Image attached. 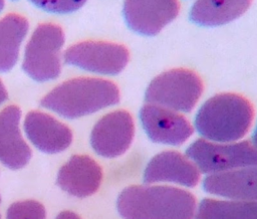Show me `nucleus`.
I'll return each mask as SVG.
<instances>
[{"label":"nucleus","instance_id":"nucleus-27","mask_svg":"<svg viewBox=\"0 0 257 219\" xmlns=\"http://www.w3.org/2000/svg\"><path fill=\"white\" fill-rule=\"evenodd\" d=\"M0 219H1V217H0Z\"/></svg>","mask_w":257,"mask_h":219},{"label":"nucleus","instance_id":"nucleus-7","mask_svg":"<svg viewBox=\"0 0 257 219\" xmlns=\"http://www.w3.org/2000/svg\"><path fill=\"white\" fill-rule=\"evenodd\" d=\"M67 65L104 74L115 75L127 64L130 53L127 48L115 42L85 40L70 45L63 54Z\"/></svg>","mask_w":257,"mask_h":219},{"label":"nucleus","instance_id":"nucleus-6","mask_svg":"<svg viewBox=\"0 0 257 219\" xmlns=\"http://www.w3.org/2000/svg\"><path fill=\"white\" fill-rule=\"evenodd\" d=\"M186 155L205 174L257 166V148L249 141L217 143L199 139L189 146Z\"/></svg>","mask_w":257,"mask_h":219},{"label":"nucleus","instance_id":"nucleus-10","mask_svg":"<svg viewBox=\"0 0 257 219\" xmlns=\"http://www.w3.org/2000/svg\"><path fill=\"white\" fill-rule=\"evenodd\" d=\"M140 120L146 134L155 143L179 146L193 134L185 117L161 105L145 104L140 111Z\"/></svg>","mask_w":257,"mask_h":219},{"label":"nucleus","instance_id":"nucleus-19","mask_svg":"<svg viewBox=\"0 0 257 219\" xmlns=\"http://www.w3.org/2000/svg\"><path fill=\"white\" fill-rule=\"evenodd\" d=\"M44 206L34 200L15 202L7 210L6 219H45Z\"/></svg>","mask_w":257,"mask_h":219},{"label":"nucleus","instance_id":"nucleus-20","mask_svg":"<svg viewBox=\"0 0 257 219\" xmlns=\"http://www.w3.org/2000/svg\"><path fill=\"white\" fill-rule=\"evenodd\" d=\"M40 10L52 14H69L81 8L87 0H28Z\"/></svg>","mask_w":257,"mask_h":219},{"label":"nucleus","instance_id":"nucleus-21","mask_svg":"<svg viewBox=\"0 0 257 219\" xmlns=\"http://www.w3.org/2000/svg\"><path fill=\"white\" fill-rule=\"evenodd\" d=\"M55 219H81L77 214L71 211H62L57 215Z\"/></svg>","mask_w":257,"mask_h":219},{"label":"nucleus","instance_id":"nucleus-2","mask_svg":"<svg viewBox=\"0 0 257 219\" xmlns=\"http://www.w3.org/2000/svg\"><path fill=\"white\" fill-rule=\"evenodd\" d=\"M119 90L112 81L98 77H75L50 90L40 105L65 119H77L114 105Z\"/></svg>","mask_w":257,"mask_h":219},{"label":"nucleus","instance_id":"nucleus-24","mask_svg":"<svg viewBox=\"0 0 257 219\" xmlns=\"http://www.w3.org/2000/svg\"><path fill=\"white\" fill-rule=\"evenodd\" d=\"M4 5H5V2H4V0H0V12L3 10V8H4Z\"/></svg>","mask_w":257,"mask_h":219},{"label":"nucleus","instance_id":"nucleus-18","mask_svg":"<svg viewBox=\"0 0 257 219\" xmlns=\"http://www.w3.org/2000/svg\"><path fill=\"white\" fill-rule=\"evenodd\" d=\"M196 219H257V201L206 198L199 205Z\"/></svg>","mask_w":257,"mask_h":219},{"label":"nucleus","instance_id":"nucleus-11","mask_svg":"<svg viewBox=\"0 0 257 219\" xmlns=\"http://www.w3.org/2000/svg\"><path fill=\"white\" fill-rule=\"evenodd\" d=\"M23 128L32 145L46 154L60 153L72 142L71 130L46 113L29 112L24 119Z\"/></svg>","mask_w":257,"mask_h":219},{"label":"nucleus","instance_id":"nucleus-25","mask_svg":"<svg viewBox=\"0 0 257 219\" xmlns=\"http://www.w3.org/2000/svg\"><path fill=\"white\" fill-rule=\"evenodd\" d=\"M0 202H1V198H0Z\"/></svg>","mask_w":257,"mask_h":219},{"label":"nucleus","instance_id":"nucleus-8","mask_svg":"<svg viewBox=\"0 0 257 219\" xmlns=\"http://www.w3.org/2000/svg\"><path fill=\"white\" fill-rule=\"evenodd\" d=\"M135 135L132 116L123 110L104 115L94 125L90 134L93 151L104 158L122 155L131 146Z\"/></svg>","mask_w":257,"mask_h":219},{"label":"nucleus","instance_id":"nucleus-26","mask_svg":"<svg viewBox=\"0 0 257 219\" xmlns=\"http://www.w3.org/2000/svg\"><path fill=\"white\" fill-rule=\"evenodd\" d=\"M13 1H16V0H13Z\"/></svg>","mask_w":257,"mask_h":219},{"label":"nucleus","instance_id":"nucleus-16","mask_svg":"<svg viewBox=\"0 0 257 219\" xmlns=\"http://www.w3.org/2000/svg\"><path fill=\"white\" fill-rule=\"evenodd\" d=\"M252 0H196L190 20L197 25L214 27L227 24L244 14Z\"/></svg>","mask_w":257,"mask_h":219},{"label":"nucleus","instance_id":"nucleus-22","mask_svg":"<svg viewBox=\"0 0 257 219\" xmlns=\"http://www.w3.org/2000/svg\"><path fill=\"white\" fill-rule=\"evenodd\" d=\"M8 98V93H7V90L2 82V80L0 79V105Z\"/></svg>","mask_w":257,"mask_h":219},{"label":"nucleus","instance_id":"nucleus-17","mask_svg":"<svg viewBox=\"0 0 257 219\" xmlns=\"http://www.w3.org/2000/svg\"><path fill=\"white\" fill-rule=\"evenodd\" d=\"M28 30V20L18 13L0 18V73L11 70L16 64Z\"/></svg>","mask_w":257,"mask_h":219},{"label":"nucleus","instance_id":"nucleus-4","mask_svg":"<svg viewBox=\"0 0 257 219\" xmlns=\"http://www.w3.org/2000/svg\"><path fill=\"white\" fill-rule=\"evenodd\" d=\"M64 42V32L59 25L50 22L38 24L24 49L23 71L38 82L57 78L61 72Z\"/></svg>","mask_w":257,"mask_h":219},{"label":"nucleus","instance_id":"nucleus-15","mask_svg":"<svg viewBox=\"0 0 257 219\" xmlns=\"http://www.w3.org/2000/svg\"><path fill=\"white\" fill-rule=\"evenodd\" d=\"M203 189L231 200L257 201V166L210 174L203 181Z\"/></svg>","mask_w":257,"mask_h":219},{"label":"nucleus","instance_id":"nucleus-5","mask_svg":"<svg viewBox=\"0 0 257 219\" xmlns=\"http://www.w3.org/2000/svg\"><path fill=\"white\" fill-rule=\"evenodd\" d=\"M203 92L200 76L191 69L174 68L156 76L149 84L145 99L175 112H191Z\"/></svg>","mask_w":257,"mask_h":219},{"label":"nucleus","instance_id":"nucleus-23","mask_svg":"<svg viewBox=\"0 0 257 219\" xmlns=\"http://www.w3.org/2000/svg\"><path fill=\"white\" fill-rule=\"evenodd\" d=\"M252 142H253V145L257 148V126L255 128V131H254V134L252 136Z\"/></svg>","mask_w":257,"mask_h":219},{"label":"nucleus","instance_id":"nucleus-1","mask_svg":"<svg viewBox=\"0 0 257 219\" xmlns=\"http://www.w3.org/2000/svg\"><path fill=\"white\" fill-rule=\"evenodd\" d=\"M116 207L124 219H193L196 199L171 186H130L119 194Z\"/></svg>","mask_w":257,"mask_h":219},{"label":"nucleus","instance_id":"nucleus-12","mask_svg":"<svg viewBox=\"0 0 257 219\" xmlns=\"http://www.w3.org/2000/svg\"><path fill=\"white\" fill-rule=\"evenodd\" d=\"M21 110L11 104L0 112V162L12 170L21 169L32 153L20 131Z\"/></svg>","mask_w":257,"mask_h":219},{"label":"nucleus","instance_id":"nucleus-13","mask_svg":"<svg viewBox=\"0 0 257 219\" xmlns=\"http://www.w3.org/2000/svg\"><path fill=\"white\" fill-rule=\"evenodd\" d=\"M102 180L100 166L85 155L72 156L58 171L57 185L66 193L83 198L95 193Z\"/></svg>","mask_w":257,"mask_h":219},{"label":"nucleus","instance_id":"nucleus-14","mask_svg":"<svg viewBox=\"0 0 257 219\" xmlns=\"http://www.w3.org/2000/svg\"><path fill=\"white\" fill-rule=\"evenodd\" d=\"M200 178L196 165L182 154L175 151H165L151 159L144 173L147 184L171 182L186 187H194Z\"/></svg>","mask_w":257,"mask_h":219},{"label":"nucleus","instance_id":"nucleus-9","mask_svg":"<svg viewBox=\"0 0 257 219\" xmlns=\"http://www.w3.org/2000/svg\"><path fill=\"white\" fill-rule=\"evenodd\" d=\"M178 0H124L122 13L127 27L145 36L158 34L179 14Z\"/></svg>","mask_w":257,"mask_h":219},{"label":"nucleus","instance_id":"nucleus-3","mask_svg":"<svg viewBox=\"0 0 257 219\" xmlns=\"http://www.w3.org/2000/svg\"><path fill=\"white\" fill-rule=\"evenodd\" d=\"M254 117L251 102L236 93H219L206 100L195 117V128L205 140L231 143L242 139Z\"/></svg>","mask_w":257,"mask_h":219}]
</instances>
